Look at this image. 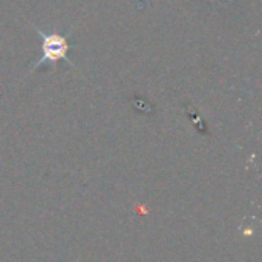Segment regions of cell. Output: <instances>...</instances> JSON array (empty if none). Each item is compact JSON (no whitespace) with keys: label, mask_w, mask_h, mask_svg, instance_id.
<instances>
[{"label":"cell","mask_w":262,"mask_h":262,"mask_svg":"<svg viewBox=\"0 0 262 262\" xmlns=\"http://www.w3.org/2000/svg\"><path fill=\"white\" fill-rule=\"evenodd\" d=\"M37 32L41 37V57L37 61L35 68L45 66V64H54L60 60L66 58L69 45H68V38L64 35H60L57 32H51L46 34L40 29H37Z\"/></svg>","instance_id":"6da1fadb"}]
</instances>
